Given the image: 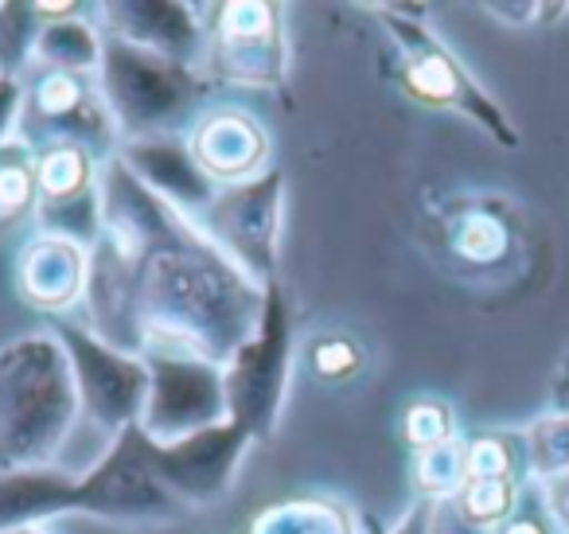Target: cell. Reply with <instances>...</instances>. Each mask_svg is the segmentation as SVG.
Listing matches in <instances>:
<instances>
[{"label":"cell","mask_w":569,"mask_h":534,"mask_svg":"<svg viewBox=\"0 0 569 534\" xmlns=\"http://www.w3.org/2000/svg\"><path fill=\"white\" fill-rule=\"evenodd\" d=\"M238 433H222V429H203L191 441L176 448H149L144 464L157 472H164L176 487H188V492H214L222 479V472L230 468V456H234Z\"/></svg>","instance_id":"1"},{"label":"cell","mask_w":569,"mask_h":534,"mask_svg":"<svg viewBox=\"0 0 569 534\" xmlns=\"http://www.w3.org/2000/svg\"><path fill=\"white\" fill-rule=\"evenodd\" d=\"M214 398H219V386L203 370L196 367L160 370L157 417L164 425H196L199 417L214 414V406H219Z\"/></svg>","instance_id":"2"},{"label":"cell","mask_w":569,"mask_h":534,"mask_svg":"<svg viewBox=\"0 0 569 534\" xmlns=\"http://www.w3.org/2000/svg\"><path fill=\"white\" fill-rule=\"evenodd\" d=\"M82 375H87V386L94 390L98 414L118 417V414H126L129 402H137L141 375L129 370V363H118V359H110V355L90 347V367H82Z\"/></svg>","instance_id":"3"}]
</instances>
